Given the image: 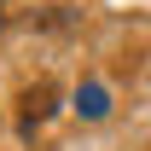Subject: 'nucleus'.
Segmentation results:
<instances>
[{
	"mask_svg": "<svg viewBox=\"0 0 151 151\" xmlns=\"http://www.w3.org/2000/svg\"><path fill=\"white\" fill-rule=\"evenodd\" d=\"M52 99H58V87H52V81H35V87H23V93H18V116H23V128H35L41 116L52 111Z\"/></svg>",
	"mask_w": 151,
	"mask_h": 151,
	"instance_id": "1",
	"label": "nucleus"
}]
</instances>
